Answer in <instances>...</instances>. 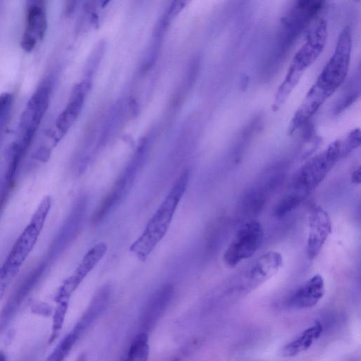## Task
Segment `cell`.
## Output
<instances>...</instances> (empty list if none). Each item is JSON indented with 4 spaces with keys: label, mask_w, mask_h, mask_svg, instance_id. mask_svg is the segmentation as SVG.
<instances>
[{
    "label": "cell",
    "mask_w": 361,
    "mask_h": 361,
    "mask_svg": "<svg viewBox=\"0 0 361 361\" xmlns=\"http://www.w3.org/2000/svg\"><path fill=\"white\" fill-rule=\"evenodd\" d=\"M76 338L69 332L56 345L54 351L49 355L47 360L61 361L69 354L74 345L77 343Z\"/></svg>",
    "instance_id": "7402d4cb"
},
{
    "label": "cell",
    "mask_w": 361,
    "mask_h": 361,
    "mask_svg": "<svg viewBox=\"0 0 361 361\" xmlns=\"http://www.w3.org/2000/svg\"><path fill=\"white\" fill-rule=\"evenodd\" d=\"M332 231L329 214L321 207L314 205L309 216L306 252L309 259L317 257Z\"/></svg>",
    "instance_id": "30bf717a"
},
{
    "label": "cell",
    "mask_w": 361,
    "mask_h": 361,
    "mask_svg": "<svg viewBox=\"0 0 361 361\" xmlns=\"http://www.w3.org/2000/svg\"><path fill=\"white\" fill-rule=\"evenodd\" d=\"M6 360V355L0 350V361H5Z\"/></svg>",
    "instance_id": "e575fe53"
},
{
    "label": "cell",
    "mask_w": 361,
    "mask_h": 361,
    "mask_svg": "<svg viewBox=\"0 0 361 361\" xmlns=\"http://www.w3.org/2000/svg\"><path fill=\"white\" fill-rule=\"evenodd\" d=\"M357 1H359V0H357Z\"/></svg>",
    "instance_id": "8d00e7d4"
},
{
    "label": "cell",
    "mask_w": 361,
    "mask_h": 361,
    "mask_svg": "<svg viewBox=\"0 0 361 361\" xmlns=\"http://www.w3.org/2000/svg\"><path fill=\"white\" fill-rule=\"evenodd\" d=\"M351 50V31L349 26H345L339 34L334 54L313 85L326 98L344 82L350 67Z\"/></svg>",
    "instance_id": "277c9868"
},
{
    "label": "cell",
    "mask_w": 361,
    "mask_h": 361,
    "mask_svg": "<svg viewBox=\"0 0 361 361\" xmlns=\"http://www.w3.org/2000/svg\"><path fill=\"white\" fill-rule=\"evenodd\" d=\"M341 156V141L336 140L302 165L284 195L299 206L327 176Z\"/></svg>",
    "instance_id": "3957f363"
},
{
    "label": "cell",
    "mask_w": 361,
    "mask_h": 361,
    "mask_svg": "<svg viewBox=\"0 0 361 361\" xmlns=\"http://www.w3.org/2000/svg\"><path fill=\"white\" fill-rule=\"evenodd\" d=\"M42 228L30 222L11 247L0 270L14 278L20 267L33 250Z\"/></svg>",
    "instance_id": "9c48e42d"
},
{
    "label": "cell",
    "mask_w": 361,
    "mask_h": 361,
    "mask_svg": "<svg viewBox=\"0 0 361 361\" xmlns=\"http://www.w3.org/2000/svg\"><path fill=\"white\" fill-rule=\"evenodd\" d=\"M78 0H67L66 4V13L70 16L74 11Z\"/></svg>",
    "instance_id": "d6a6232c"
},
{
    "label": "cell",
    "mask_w": 361,
    "mask_h": 361,
    "mask_svg": "<svg viewBox=\"0 0 361 361\" xmlns=\"http://www.w3.org/2000/svg\"><path fill=\"white\" fill-rule=\"evenodd\" d=\"M264 230L260 222L251 220L245 223L237 232L223 255L224 264L235 267L240 262L252 257L260 247Z\"/></svg>",
    "instance_id": "5b68a950"
},
{
    "label": "cell",
    "mask_w": 361,
    "mask_h": 361,
    "mask_svg": "<svg viewBox=\"0 0 361 361\" xmlns=\"http://www.w3.org/2000/svg\"><path fill=\"white\" fill-rule=\"evenodd\" d=\"M281 253L269 250L262 255L248 268L237 284V294L244 295L257 288L274 276L283 265Z\"/></svg>",
    "instance_id": "8992f818"
},
{
    "label": "cell",
    "mask_w": 361,
    "mask_h": 361,
    "mask_svg": "<svg viewBox=\"0 0 361 361\" xmlns=\"http://www.w3.org/2000/svg\"><path fill=\"white\" fill-rule=\"evenodd\" d=\"M360 145V131L359 128L354 129L348 135L345 141V145L341 146V156L347 154L350 151L356 149Z\"/></svg>",
    "instance_id": "d4e9b609"
},
{
    "label": "cell",
    "mask_w": 361,
    "mask_h": 361,
    "mask_svg": "<svg viewBox=\"0 0 361 361\" xmlns=\"http://www.w3.org/2000/svg\"><path fill=\"white\" fill-rule=\"evenodd\" d=\"M322 332V324L319 321H315L282 348L281 356L293 357L304 353L320 338Z\"/></svg>",
    "instance_id": "e0dca14e"
},
{
    "label": "cell",
    "mask_w": 361,
    "mask_h": 361,
    "mask_svg": "<svg viewBox=\"0 0 361 361\" xmlns=\"http://www.w3.org/2000/svg\"><path fill=\"white\" fill-rule=\"evenodd\" d=\"M31 312L43 317H49L52 314V307L44 302L37 301L32 304Z\"/></svg>",
    "instance_id": "4316f807"
},
{
    "label": "cell",
    "mask_w": 361,
    "mask_h": 361,
    "mask_svg": "<svg viewBox=\"0 0 361 361\" xmlns=\"http://www.w3.org/2000/svg\"><path fill=\"white\" fill-rule=\"evenodd\" d=\"M190 1L191 0H173L164 19L169 23L170 20L176 16Z\"/></svg>",
    "instance_id": "484cf974"
},
{
    "label": "cell",
    "mask_w": 361,
    "mask_h": 361,
    "mask_svg": "<svg viewBox=\"0 0 361 361\" xmlns=\"http://www.w3.org/2000/svg\"><path fill=\"white\" fill-rule=\"evenodd\" d=\"M106 251L107 245L102 242L92 247L85 255L74 272L59 287L54 297L55 302L69 301L72 294L104 256Z\"/></svg>",
    "instance_id": "ba28073f"
},
{
    "label": "cell",
    "mask_w": 361,
    "mask_h": 361,
    "mask_svg": "<svg viewBox=\"0 0 361 361\" xmlns=\"http://www.w3.org/2000/svg\"><path fill=\"white\" fill-rule=\"evenodd\" d=\"M12 102V96L9 93L0 95V121L8 114Z\"/></svg>",
    "instance_id": "83f0119b"
},
{
    "label": "cell",
    "mask_w": 361,
    "mask_h": 361,
    "mask_svg": "<svg viewBox=\"0 0 361 361\" xmlns=\"http://www.w3.org/2000/svg\"><path fill=\"white\" fill-rule=\"evenodd\" d=\"M189 171H185L148 221L142 233L131 245L130 250L141 260H145L166 233L176 208L185 192Z\"/></svg>",
    "instance_id": "6da1fadb"
},
{
    "label": "cell",
    "mask_w": 361,
    "mask_h": 361,
    "mask_svg": "<svg viewBox=\"0 0 361 361\" xmlns=\"http://www.w3.org/2000/svg\"><path fill=\"white\" fill-rule=\"evenodd\" d=\"M49 264L47 260L38 264L23 278L0 310V334L10 324L22 302L37 284Z\"/></svg>",
    "instance_id": "52a82bcc"
},
{
    "label": "cell",
    "mask_w": 361,
    "mask_h": 361,
    "mask_svg": "<svg viewBox=\"0 0 361 361\" xmlns=\"http://www.w3.org/2000/svg\"><path fill=\"white\" fill-rule=\"evenodd\" d=\"M325 293V283L322 275L316 274L297 288L288 297L287 305L293 309H307L316 305Z\"/></svg>",
    "instance_id": "4fadbf2b"
},
{
    "label": "cell",
    "mask_w": 361,
    "mask_h": 361,
    "mask_svg": "<svg viewBox=\"0 0 361 361\" xmlns=\"http://www.w3.org/2000/svg\"><path fill=\"white\" fill-rule=\"evenodd\" d=\"M51 207V197L49 196L44 197L33 214L30 222L42 229Z\"/></svg>",
    "instance_id": "603a6c76"
},
{
    "label": "cell",
    "mask_w": 361,
    "mask_h": 361,
    "mask_svg": "<svg viewBox=\"0 0 361 361\" xmlns=\"http://www.w3.org/2000/svg\"><path fill=\"white\" fill-rule=\"evenodd\" d=\"M69 301H61L57 303V307L54 312L51 332L48 343H52L60 334L62 329L66 314L67 313Z\"/></svg>",
    "instance_id": "44dd1931"
},
{
    "label": "cell",
    "mask_w": 361,
    "mask_h": 361,
    "mask_svg": "<svg viewBox=\"0 0 361 361\" xmlns=\"http://www.w3.org/2000/svg\"><path fill=\"white\" fill-rule=\"evenodd\" d=\"M110 296V288L104 286L93 297L90 304L71 333L78 341L105 310Z\"/></svg>",
    "instance_id": "9a60e30c"
},
{
    "label": "cell",
    "mask_w": 361,
    "mask_h": 361,
    "mask_svg": "<svg viewBox=\"0 0 361 361\" xmlns=\"http://www.w3.org/2000/svg\"><path fill=\"white\" fill-rule=\"evenodd\" d=\"M37 40L32 36L24 33L20 45L26 51H30L35 47Z\"/></svg>",
    "instance_id": "f546056e"
},
{
    "label": "cell",
    "mask_w": 361,
    "mask_h": 361,
    "mask_svg": "<svg viewBox=\"0 0 361 361\" xmlns=\"http://www.w3.org/2000/svg\"><path fill=\"white\" fill-rule=\"evenodd\" d=\"M47 29V18L44 8H32L27 9L26 27L24 33L36 40L44 37Z\"/></svg>",
    "instance_id": "d6986e66"
},
{
    "label": "cell",
    "mask_w": 361,
    "mask_h": 361,
    "mask_svg": "<svg viewBox=\"0 0 361 361\" xmlns=\"http://www.w3.org/2000/svg\"><path fill=\"white\" fill-rule=\"evenodd\" d=\"M259 119H255L249 126H247L242 135L238 140V144H236V147L235 149V158L238 159L240 157L242 152H243L245 147L247 146L250 140L251 139L253 133L257 130V128H259Z\"/></svg>",
    "instance_id": "cb8c5ba5"
},
{
    "label": "cell",
    "mask_w": 361,
    "mask_h": 361,
    "mask_svg": "<svg viewBox=\"0 0 361 361\" xmlns=\"http://www.w3.org/2000/svg\"><path fill=\"white\" fill-rule=\"evenodd\" d=\"M13 279V277L4 274L0 270V300L4 297L6 290Z\"/></svg>",
    "instance_id": "4dcf8cb0"
},
{
    "label": "cell",
    "mask_w": 361,
    "mask_h": 361,
    "mask_svg": "<svg viewBox=\"0 0 361 361\" xmlns=\"http://www.w3.org/2000/svg\"><path fill=\"white\" fill-rule=\"evenodd\" d=\"M328 36L327 23L318 20L308 32L305 42L295 53L283 81L274 97L272 109L278 111L286 102L305 71L318 59L325 47Z\"/></svg>",
    "instance_id": "7a4b0ae2"
},
{
    "label": "cell",
    "mask_w": 361,
    "mask_h": 361,
    "mask_svg": "<svg viewBox=\"0 0 361 361\" xmlns=\"http://www.w3.org/2000/svg\"><path fill=\"white\" fill-rule=\"evenodd\" d=\"M173 293V286L168 284L159 288L149 298L140 317V325L145 331L154 326L170 303Z\"/></svg>",
    "instance_id": "5bb4252c"
},
{
    "label": "cell",
    "mask_w": 361,
    "mask_h": 361,
    "mask_svg": "<svg viewBox=\"0 0 361 361\" xmlns=\"http://www.w3.org/2000/svg\"><path fill=\"white\" fill-rule=\"evenodd\" d=\"M51 92V82L45 80L33 93L21 116L20 128L22 134L35 135L48 108Z\"/></svg>",
    "instance_id": "7c38bea8"
},
{
    "label": "cell",
    "mask_w": 361,
    "mask_h": 361,
    "mask_svg": "<svg viewBox=\"0 0 361 361\" xmlns=\"http://www.w3.org/2000/svg\"><path fill=\"white\" fill-rule=\"evenodd\" d=\"M85 85L81 82L73 88L69 102L56 120V128L63 136L78 117L85 99Z\"/></svg>",
    "instance_id": "ac0fdd59"
},
{
    "label": "cell",
    "mask_w": 361,
    "mask_h": 361,
    "mask_svg": "<svg viewBox=\"0 0 361 361\" xmlns=\"http://www.w3.org/2000/svg\"><path fill=\"white\" fill-rule=\"evenodd\" d=\"M11 185L5 181L4 184L0 188V213L1 212L9 195V191Z\"/></svg>",
    "instance_id": "f1b7e54d"
},
{
    "label": "cell",
    "mask_w": 361,
    "mask_h": 361,
    "mask_svg": "<svg viewBox=\"0 0 361 361\" xmlns=\"http://www.w3.org/2000/svg\"><path fill=\"white\" fill-rule=\"evenodd\" d=\"M326 99L322 93L312 86L290 123L289 134H293L298 129L308 123L312 116Z\"/></svg>",
    "instance_id": "2e32d148"
},
{
    "label": "cell",
    "mask_w": 361,
    "mask_h": 361,
    "mask_svg": "<svg viewBox=\"0 0 361 361\" xmlns=\"http://www.w3.org/2000/svg\"><path fill=\"white\" fill-rule=\"evenodd\" d=\"M110 0H102V6L104 7L106 6Z\"/></svg>",
    "instance_id": "d590c367"
},
{
    "label": "cell",
    "mask_w": 361,
    "mask_h": 361,
    "mask_svg": "<svg viewBox=\"0 0 361 361\" xmlns=\"http://www.w3.org/2000/svg\"><path fill=\"white\" fill-rule=\"evenodd\" d=\"M148 341V334L146 332L137 335L129 348L126 359L135 361L147 360L149 353Z\"/></svg>",
    "instance_id": "ffe728a7"
},
{
    "label": "cell",
    "mask_w": 361,
    "mask_h": 361,
    "mask_svg": "<svg viewBox=\"0 0 361 361\" xmlns=\"http://www.w3.org/2000/svg\"><path fill=\"white\" fill-rule=\"evenodd\" d=\"M86 203L80 201L73 209L66 221L53 240L46 260L50 263L57 258L78 236L82 225Z\"/></svg>",
    "instance_id": "8fae6325"
},
{
    "label": "cell",
    "mask_w": 361,
    "mask_h": 361,
    "mask_svg": "<svg viewBox=\"0 0 361 361\" xmlns=\"http://www.w3.org/2000/svg\"><path fill=\"white\" fill-rule=\"evenodd\" d=\"M46 0H26L27 9L32 8H44Z\"/></svg>",
    "instance_id": "1f68e13d"
},
{
    "label": "cell",
    "mask_w": 361,
    "mask_h": 361,
    "mask_svg": "<svg viewBox=\"0 0 361 361\" xmlns=\"http://www.w3.org/2000/svg\"><path fill=\"white\" fill-rule=\"evenodd\" d=\"M351 180L353 183L360 184V166L355 169L352 175Z\"/></svg>",
    "instance_id": "836d02e7"
}]
</instances>
